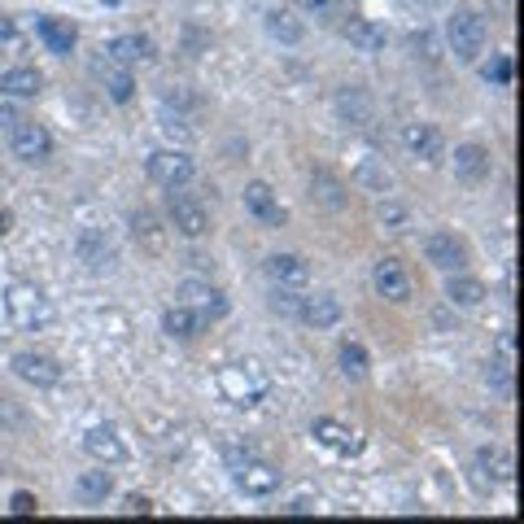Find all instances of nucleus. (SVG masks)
<instances>
[{
    "label": "nucleus",
    "mask_w": 524,
    "mask_h": 524,
    "mask_svg": "<svg viewBox=\"0 0 524 524\" xmlns=\"http://www.w3.org/2000/svg\"><path fill=\"white\" fill-rule=\"evenodd\" d=\"M446 302H450V306H463V311H472V306L485 302V284L472 280V276H463V271H450V280H446Z\"/></svg>",
    "instance_id": "a878e982"
},
{
    "label": "nucleus",
    "mask_w": 524,
    "mask_h": 524,
    "mask_svg": "<svg viewBox=\"0 0 524 524\" xmlns=\"http://www.w3.org/2000/svg\"><path fill=\"white\" fill-rule=\"evenodd\" d=\"M280 468L276 463H262V459H245L241 468H236V485H241L245 494H254V498H267V494H276L280 490Z\"/></svg>",
    "instance_id": "9d476101"
},
{
    "label": "nucleus",
    "mask_w": 524,
    "mask_h": 524,
    "mask_svg": "<svg viewBox=\"0 0 524 524\" xmlns=\"http://www.w3.org/2000/svg\"><path fill=\"white\" fill-rule=\"evenodd\" d=\"M271 306H276L280 315H297V306H302V302H297L293 293H276V297H271Z\"/></svg>",
    "instance_id": "58836bf2"
},
{
    "label": "nucleus",
    "mask_w": 524,
    "mask_h": 524,
    "mask_svg": "<svg viewBox=\"0 0 524 524\" xmlns=\"http://www.w3.org/2000/svg\"><path fill=\"white\" fill-rule=\"evenodd\" d=\"M245 210L254 214L258 223H267V228H280L284 223V206L276 201V193H271L262 180H254V184H245Z\"/></svg>",
    "instance_id": "2eb2a0df"
},
{
    "label": "nucleus",
    "mask_w": 524,
    "mask_h": 524,
    "mask_svg": "<svg viewBox=\"0 0 524 524\" xmlns=\"http://www.w3.org/2000/svg\"><path fill=\"white\" fill-rule=\"evenodd\" d=\"M311 188H315V197L324 201L328 210H341V206H345V188H341L337 180H332L328 171H315V180H311Z\"/></svg>",
    "instance_id": "7c9ffc66"
},
{
    "label": "nucleus",
    "mask_w": 524,
    "mask_h": 524,
    "mask_svg": "<svg viewBox=\"0 0 524 524\" xmlns=\"http://www.w3.org/2000/svg\"><path fill=\"white\" fill-rule=\"evenodd\" d=\"M131 228H136V241H145L153 254H158V249H162V228H158V219H153V214H136V219H131Z\"/></svg>",
    "instance_id": "72a5a7b5"
},
{
    "label": "nucleus",
    "mask_w": 524,
    "mask_h": 524,
    "mask_svg": "<svg viewBox=\"0 0 524 524\" xmlns=\"http://www.w3.org/2000/svg\"><path fill=\"white\" fill-rule=\"evenodd\" d=\"M149 180L162 188H184L193 180V158L184 149H158L149 158Z\"/></svg>",
    "instance_id": "423d86ee"
},
{
    "label": "nucleus",
    "mask_w": 524,
    "mask_h": 524,
    "mask_svg": "<svg viewBox=\"0 0 524 524\" xmlns=\"http://www.w3.org/2000/svg\"><path fill=\"white\" fill-rule=\"evenodd\" d=\"M446 40L459 62H476L485 53V40H490V22H485V14H476V9H459L446 22Z\"/></svg>",
    "instance_id": "f03ea898"
},
{
    "label": "nucleus",
    "mask_w": 524,
    "mask_h": 524,
    "mask_svg": "<svg viewBox=\"0 0 524 524\" xmlns=\"http://www.w3.org/2000/svg\"><path fill=\"white\" fill-rule=\"evenodd\" d=\"M9 228H14V214L0 210V236H9Z\"/></svg>",
    "instance_id": "c03bdc74"
},
{
    "label": "nucleus",
    "mask_w": 524,
    "mask_h": 524,
    "mask_svg": "<svg viewBox=\"0 0 524 524\" xmlns=\"http://www.w3.org/2000/svg\"><path fill=\"white\" fill-rule=\"evenodd\" d=\"M267 271H271V280H276L280 289H306V284H311V267H306L297 254L267 258Z\"/></svg>",
    "instance_id": "412c9836"
},
{
    "label": "nucleus",
    "mask_w": 524,
    "mask_h": 524,
    "mask_svg": "<svg viewBox=\"0 0 524 524\" xmlns=\"http://www.w3.org/2000/svg\"><path fill=\"white\" fill-rule=\"evenodd\" d=\"M162 328L171 332L175 341H193L197 332L206 328V315H201V311H193V306H184V302H180V306H171V311L162 315Z\"/></svg>",
    "instance_id": "b1692460"
},
{
    "label": "nucleus",
    "mask_w": 524,
    "mask_h": 524,
    "mask_svg": "<svg viewBox=\"0 0 524 524\" xmlns=\"http://www.w3.org/2000/svg\"><path fill=\"white\" fill-rule=\"evenodd\" d=\"M284 511H289V516H311V503H306V498H297V503H289V507H284Z\"/></svg>",
    "instance_id": "79ce46f5"
},
{
    "label": "nucleus",
    "mask_w": 524,
    "mask_h": 524,
    "mask_svg": "<svg viewBox=\"0 0 524 524\" xmlns=\"http://www.w3.org/2000/svg\"><path fill=\"white\" fill-rule=\"evenodd\" d=\"M424 258L433 262L437 271H446V276H450V271H463V267H468V245H463L455 232H433V236L424 241Z\"/></svg>",
    "instance_id": "6e6552de"
},
{
    "label": "nucleus",
    "mask_w": 524,
    "mask_h": 524,
    "mask_svg": "<svg viewBox=\"0 0 524 524\" xmlns=\"http://www.w3.org/2000/svg\"><path fill=\"white\" fill-rule=\"evenodd\" d=\"M311 437H315L319 446L337 450V455H359V450H363V437L354 433V428L337 424V420H315L311 424Z\"/></svg>",
    "instance_id": "ddd939ff"
},
{
    "label": "nucleus",
    "mask_w": 524,
    "mask_h": 524,
    "mask_svg": "<svg viewBox=\"0 0 524 524\" xmlns=\"http://www.w3.org/2000/svg\"><path fill=\"white\" fill-rule=\"evenodd\" d=\"M337 114L345 118V123H354V127H363V123H372V97H367V88H341L337 92Z\"/></svg>",
    "instance_id": "393cba45"
},
{
    "label": "nucleus",
    "mask_w": 524,
    "mask_h": 524,
    "mask_svg": "<svg viewBox=\"0 0 524 524\" xmlns=\"http://www.w3.org/2000/svg\"><path fill=\"white\" fill-rule=\"evenodd\" d=\"M297 319H306L311 328H337V324H341V302H337L332 293L302 297V306H297Z\"/></svg>",
    "instance_id": "6ab92c4d"
},
{
    "label": "nucleus",
    "mask_w": 524,
    "mask_h": 524,
    "mask_svg": "<svg viewBox=\"0 0 524 524\" xmlns=\"http://www.w3.org/2000/svg\"><path fill=\"white\" fill-rule=\"evenodd\" d=\"M359 184L376 188V193H389V171H385V166H376V158H363V166H359Z\"/></svg>",
    "instance_id": "f704fd0d"
},
{
    "label": "nucleus",
    "mask_w": 524,
    "mask_h": 524,
    "mask_svg": "<svg viewBox=\"0 0 524 524\" xmlns=\"http://www.w3.org/2000/svg\"><path fill=\"white\" fill-rule=\"evenodd\" d=\"M166 214H171V228L180 232V236H188V241H197V236L210 232V214H206V206H201L197 197L180 193V188H171V206H166Z\"/></svg>",
    "instance_id": "20e7f679"
},
{
    "label": "nucleus",
    "mask_w": 524,
    "mask_h": 524,
    "mask_svg": "<svg viewBox=\"0 0 524 524\" xmlns=\"http://www.w3.org/2000/svg\"><path fill=\"white\" fill-rule=\"evenodd\" d=\"M372 284H376L380 297H389V302H407L411 297V276L398 258H380L376 271H372Z\"/></svg>",
    "instance_id": "9b49d317"
},
{
    "label": "nucleus",
    "mask_w": 524,
    "mask_h": 524,
    "mask_svg": "<svg viewBox=\"0 0 524 524\" xmlns=\"http://www.w3.org/2000/svg\"><path fill=\"white\" fill-rule=\"evenodd\" d=\"M9 149H14L22 162H44L53 153V136L40 123H31V118H18V123L9 127Z\"/></svg>",
    "instance_id": "39448f33"
},
{
    "label": "nucleus",
    "mask_w": 524,
    "mask_h": 524,
    "mask_svg": "<svg viewBox=\"0 0 524 524\" xmlns=\"http://www.w3.org/2000/svg\"><path fill=\"white\" fill-rule=\"evenodd\" d=\"M105 57H114L118 66H140L153 57V44H149V35H114L105 44Z\"/></svg>",
    "instance_id": "4be33fe9"
},
{
    "label": "nucleus",
    "mask_w": 524,
    "mask_h": 524,
    "mask_svg": "<svg viewBox=\"0 0 524 524\" xmlns=\"http://www.w3.org/2000/svg\"><path fill=\"white\" fill-rule=\"evenodd\" d=\"M297 9H306V14H315V18H332L341 9V0H297Z\"/></svg>",
    "instance_id": "c9c22d12"
},
{
    "label": "nucleus",
    "mask_w": 524,
    "mask_h": 524,
    "mask_svg": "<svg viewBox=\"0 0 524 524\" xmlns=\"http://www.w3.org/2000/svg\"><path fill=\"white\" fill-rule=\"evenodd\" d=\"M180 297H184V306H193V311L210 315V319H223V315H228V302H223V293L210 289V284H201V280H184V284H180Z\"/></svg>",
    "instance_id": "a211bd4d"
},
{
    "label": "nucleus",
    "mask_w": 524,
    "mask_h": 524,
    "mask_svg": "<svg viewBox=\"0 0 524 524\" xmlns=\"http://www.w3.org/2000/svg\"><path fill=\"white\" fill-rule=\"evenodd\" d=\"M14 123H18V114H14V110H9V105H0V127H5V131H9V127H14Z\"/></svg>",
    "instance_id": "37998d69"
},
{
    "label": "nucleus",
    "mask_w": 524,
    "mask_h": 524,
    "mask_svg": "<svg viewBox=\"0 0 524 524\" xmlns=\"http://www.w3.org/2000/svg\"><path fill=\"white\" fill-rule=\"evenodd\" d=\"M40 88H44V75L35 66H14L0 75V97L27 101V97H40Z\"/></svg>",
    "instance_id": "aec40b11"
},
{
    "label": "nucleus",
    "mask_w": 524,
    "mask_h": 524,
    "mask_svg": "<svg viewBox=\"0 0 524 524\" xmlns=\"http://www.w3.org/2000/svg\"><path fill=\"white\" fill-rule=\"evenodd\" d=\"M75 254L83 267H92V271H105L114 262V245L105 241V232L101 228H79L75 236Z\"/></svg>",
    "instance_id": "f8f14e48"
},
{
    "label": "nucleus",
    "mask_w": 524,
    "mask_h": 524,
    "mask_svg": "<svg viewBox=\"0 0 524 524\" xmlns=\"http://www.w3.org/2000/svg\"><path fill=\"white\" fill-rule=\"evenodd\" d=\"M267 31H271V40H280V44H302V35H306V27L289 14V9H271Z\"/></svg>",
    "instance_id": "c85d7f7f"
},
{
    "label": "nucleus",
    "mask_w": 524,
    "mask_h": 524,
    "mask_svg": "<svg viewBox=\"0 0 524 524\" xmlns=\"http://www.w3.org/2000/svg\"><path fill=\"white\" fill-rule=\"evenodd\" d=\"M481 79L494 83V88H507V83H511V57L507 53H494L490 62L481 66Z\"/></svg>",
    "instance_id": "473e14b6"
},
{
    "label": "nucleus",
    "mask_w": 524,
    "mask_h": 524,
    "mask_svg": "<svg viewBox=\"0 0 524 524\" xmlns=\"http://www.w3.org/2000/svg\"><path fill=\"white\" fill-rule=\"evenodd\" d=\"M498 354H503L507 367H516V337H511V332H503V341H498Z\"/></svg>",
    "instance_id": "ea45409f"
},
{
    "label": "nucleus",
    "mask_w": 524,
    "mask_h": 524,
    "mask_svg": "<svg viewBox=\"0 0 524 524\" xmlns=\"http://www.w3.org/2000/svg\"><path fill=\"white\" fill-rule=\"evenodd\" d=\"M149 511H153L149 498H140V494H131V498H127V516H149Z\"/></svg>",
    "instance_id": "a19ab883"
},
{
    "label": "nucleus",
    "mask_w": 524,
    "mask_h": 524,
    "mask_svg": "<svg viewBox=\"0 0 524 524\" xmlns=\"http://www.w3.org/2000/svg\"><path fill=\"white\" fill-rule=\"evenodd\" d=\"M83 450H88L97 463H123L127 459V446L118 442V433H114L110 424L88 428V433H83Z\"/></svg>",
    "instance_id": "dca6fc26"
},
{
    "label": "nucleus",
    "mask_w": 524,
    "mask_h": 524,
    "mask_svg": "<svg viewBox=\"0 0 524 524\" xmlns=\"http://www.w3.org/2000/svg\"><path fill=\"white\" fill-rule=\"evenodd\" d=\"M0 40H14V22L0 18Z\"/></svg>",
    "instance_id": "a18cd8bd"
},
{
    "label": "nucleus",
    "mask_w": 524,
    "mask_h": 524,
    "mask_svg": "<svg viewBox=\"0 0 524 524\" xmlns=\"http://www.w3.org/2000/svg\"><path fill=\"white\" fill-rule=\"evenodd\" d=\"M14 376L27 380L35 389H53V385H62V363L49 359V354L22 350V354H14Z\"/></svg>",
    "instance_id": "0eeeda50"
},
{
    "label": "nucleus",
    "mask_w": 524,
    "mask_h": 524,
    "mask_svg": "<svg viewBox=\"0 0 524 524\" xmlns=\"http://www.w3.org/2000/svg\"><path fill=\"white\" fill-rule=\"evenodd\" d=\"M402 145L411 149V158L415 162H424V166H437L446 158V140H442V131L437 127H428V123H411L407 131H402Z\"/></svg>",
    "instance_id": "1a4fd4ad"
},
{
    "label": "nucleus",
    "mask_w": 524,
    "mask_h": 524,
    "mask_svg": "<svg viewBox=\"0 0 524 524\" xmlns=\"http://www.w3.org/2000/svg\"><path fill=\"white\" fill-rule=\"evenodd\" d=\"M35 35L49 44V53H62V57L79 44V31L70 27L66 18H40V22H35Z\"/></svg>",
    "instance_id": "5701e85b"
},
{
    "label": "nucleus",
    "mask_w": 524,
    "mask_h": 524,
    "mask_svg": "<svg viewBox=\"0 0 524 524\" xmlns=\"http://www.w3.org/2000/svg\"><path fill=\"white\" fill-rule=\"evenodd\" d=\"M485 380H490L494 389L511 393V367H507V363H490V372H485Z\"/></svg>",
    "instance_id": "e433bc0d"
},
{
    "label": "nucleus",
    "mask_w": 524,
    "mask_h": 524,
    "mask_svg": "<svg viewBox=\"0 0 524 524\" xmlns=\"http://www.w3.org/2000/svg\"><path fill=\"white\" fill-rule=\"evenodd\" d=\"M367 367H372V363H367V350H363V345H359V341H345V345H341V372L350 376V380H363Z\"/></svg>",
    "instance_id": "c756f323"
},
{
    "label": "nucleus",
    "mask_w": 524,
    "mask_h": 524,
    "mask_svg": "<svg viewBox=\"0 0 524 524\" xmlns=\"http://www.w3.org/2000/svg\"><path fill=\"white\" fill-rule=\"evenodd\" d=\"M92 75H97L105 83V92L118 101V105H127L131 101V92H136V83H131V70L127 66H118L114 57H97L92 62Z\"/></svg>",
    "instance_id": "f3484780"
},
{
    "label": "nucleus",
    "mask_w": 524,
    "mask_h": 524,
    "mask_svg": "<svg viewBox=\"0 0 524 524\" xmlns=\"http://www.w3.org/2000/svg\"><path fill=\"white\" fill-rule=\"evenodd\" d=\"M114 490V481H110V472L97 468V472H83L79 481H75V498L79 503H105Z\"/></svg>",
    "instance_id": "cd10ccee"
},
{
    "label": "nucleus",
    "mask_w": 524,
    "mask_h": 524,
    "mask_svg": "<svg viewBox=\"0 0 524 524\" xmlns=\"http://www.w3.org/2000/svg\"><path fill=\"white\" fill-rule=\"evenodd\" d=\"M35 507H40V503H35V494H31V490H18L14 498H9V511H14V516H31Z\"/></svg>",
    "instance_id": "4c0bfd02"
},
{
    "label": "nucleus",
    "mask_w": 524,
    "mask_h": 524,
    "mask_svg": "<svg viewBox=\"0 0 524 524\" xmlns=\"http://www.w3.org/2000/svg\"><path fill=\"white\" fill-rule=\"evenodd\" d=\"M219 389L228 393L236 407H254L267 389V376L258 372V363H236V367H223L219 372Z\"/></svg>",
    "instance_id": "7ed1b4c3"
},
{
    "label": "nucleus",
    "mask_w": 524,
    "mask_h": 524,
    "mask_svg": "<svg viewBox=\"0 0 524 524\" xmlns=\"http://www.w3.org/2000/svg\"><path fill=\"white\" fill-rule=\"evenodd\" d=\"M455 175H459V180H468V184L490 180V175H494L490 149H485V145H459L455 149Z\"/></svg>",
    "instance_id": "4468645a"
},
{
    "label": "nucleus",
    "mask_w": 524,
    "mask_h": 524,
    "mask_svg": "<svg viewBox=\"0 0 524 524\" xmlns=\"http://www.w3.org/2000/svg\"><path fill=\"white\" fill-rule=\"evenodd\" d=\"M345 40H350L359 53H380L385 49V27H376L372 18H350L345 22Z\"/></svg>",
    "instance_id": "bb28decb"
},
{
    "label": "nucleus",
    "mask_w": 524,
    "mask_h": 524,
    "mask_svg": "<svg viewBox=\"0 0 524 524\" xmlns=\"http://www.w3.org/2000/svg\"><path fill=\"white\" fill-rule=\"evenodd\" d=\"M5 315H9V324L14 328L35 332V328H44L53 319V306L35 284L18 280V284H9V293H5Z\"/></svg>",
    "instance_id": "f257e3e1"
},
{
    "label": "nucleus",
    "mask_w": 524,
    "mask_h": 524,
    "mask_svg": "<svg viewBox=\"0 0 524 524\" xmlns=\"http://www.w3.org/2000/svg\"><path fill=\"white\" fill-rule=\"evenodd\" d=\"M476 463H481V468L490 472L494 481H511V472H516V468H511V455H507V450H498V446L481 450V455H476Z\"/></svg>",
    "instance_id": "2f4dec72"
}]
</instances>
